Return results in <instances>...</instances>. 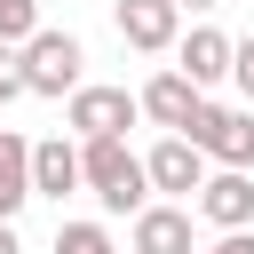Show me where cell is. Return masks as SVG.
<instances>
[{
    "label": "cell",
    "instance_id": "cell-3",
    "mask_svg": "<svg viewBox=\"0 0 254 254\" xmlns=\"http://www.w3.org/2000/svg\"><path fill=\"white\" fill-rule=\"evenodd\" d=\"M24 56V87L32 95H79L87 79H79V64H87V48L71 40V32H40L32 48H16Z\"/></svg>",
    "mask_w": 254,
    "mask_h": 254
},
{
    "label": "cell",
    "instance_id": "cell-4",
    "mask_svg": "<svg viewBox=\"0 0 254 254\" xmlns=\"http://www.w3.org/2000/svg\"><path fill=\"white\" fill-rule=\"evenodd\" d=\"M64 119H71L79 143H103V135H127V127L143 119V95H127V87H95V79H87V87L71 95Z\"/></svg>",
    "mask_w": 254,
    "mask_h": 254
},
{
    "label": "cell",
    "instance_id": "cell-11",
    "mask_svg": "<svg viewBox=\"0 0 254 254\" xmlns=\"http://www.w3.org/2000/svg\"><path fill=\"white\" fill-rule=\"evenodd\" d=\"M87 175H79V143H64V135H48V143H32V190L40 198H71Z\"/></svg>",
    "mask_w": 254,
    "mask_h": 254
},
{
    "label": "cell",
    "instance_id": "cell-17",
    "mask_svg": "<svg viewBox=\"0 0 254 254\" xmlns=\"http://www.w3.org/2000/svg\"><path fill=\"white\" fill-rule=\"evenodd\" d=\"M198 254H254V230H230V238H214V246H198Z\"/></svg>",
    "mask_w": 254,
    "mask_h": 254
},
{
    "label": "cell",
    "instance_id": "cell-9",
    "mask_svg": "<svg viewBox=\"0 0 254 254\" xmlns=\"http://www.w3.org/2000/svg\"><path fill=\"white\" fill-rule=\"evenodd\" d=\"M127 246H135V254H198V238H190V206H167V198H151V206L135 214Z\"/></svg>",
    "mask_w": 254,
    "mask_h": 254
},
{
    "label": "cell",
    "instance_id": "cell-12",
    "mask_svg": "<svg viewBox=\"0 0 254 254\" xmlns=\"http://www.w3.org/2000/svg\"><path fill=\"white\" fill-rule=\"evenodd\" d=\"M32 198H40L32 190V143L24 135H0V222H16Z\"/></svg>",
    "mask_w": 254,
    "mask_h": 254
},
{
    "label": "cell",
    "instance_id": "cell-2",
    "mask_svg": "<svg viewBox=\"0 0 254 254\" xmlns=\"http://www.w3.org/2000/svg\"><path fill=\"white\" fill-rule=\"evenodd\" d=\"M183 143H198V151H206L214 167H230V175H254V111H230V103L206 95Z\"/></svg>",
    "mask_w": 254,
    "mask_h": 254
},
{
    "label": "cell",
    "instance_id": "cell-20",
    "mask_svg": "<svg viewBox=\"0 0 254 254\" xmlns=\"http://www.w3.org/2000/svg\"><path fill=\"white\" fill-rule=\"evenodd\" d=\"M0 135H8V127H0Z\"/></svg>",
    "mask_w": 254,
    "mask_h": 254
},
{
    "label": "cell",
    "instance_id": "cell-5",
    "mask_svg": "<svg viewBox=\"0 0 254 254\" xmlns=\"http://www.w3.org/2000/svg\"><path fill=\"white\" fill-rule=\"evenodd\" d=\"M143 175H151V190H167V206H183V198L206 190V151L183 143V135H159V143L143 151Z\"/></svg>",
    "mask_w": 254,
    "mask_h": 254
},
{
    "label": "cell",
    "instance_id": "cell-10",
    "mask_svg": "<svg viewBox=\"0 0 254 254\" xmlns=\"http://www.w3.org/2000/svg\"><path fill=\"white\" fill-rule=\"evenodd\" d=\"M198 214L230 238V230H246L254 222V175H230V167H214L206 175V190H198Z\"/></svg>",
    "mask_w": 254,
    "mask_h": 254
},
{
    "label": "cell",
    "instance_id": "cell-16",
    "mask_svg": "<svg viewBox=\"0 0 254 254\" xmlns=\"http://www.w3.org/2000/svg\"><path fill=\"white\" fill-rule=\"evenodd\" d=\"M230 79H238V95H246V111H254V32L238 40V56H230Z\"/></svg>",
    "mask_w": 254,
    "mask_h": 254
},
{
    "label": "cell",
    "instance_id": "cell-14",
    "mask_svg": "<svg viewBox=\"0 0 254 254\" xmlns=\"http://www.w3.org/2000/svg\"><path fill=\"white\" fill-rule=\"evenodd\" d=\"M56 254H119L103 222H56Z\"/></svg>",
    "mask_w": 254,
    "mask_h": 254
},
{
    "label": "cell",
    "instance_id": "cell-19",
    "mask_svg": "<svg viewBox=\"0 0 254 254\" xmlns=\"http://www.w3.org/2000/svg\"><path fill=\"white\" fill-rule=\"evenodd\" d=\"M175 8H198V16H206V8H222V0H175Z\"/></svg>",
    "mask_w": 254,
    "mask_h": 254
},
{
    "label": "cell",
    "instance_id": "cell-8",
    "mask_svg": "<svg viewBox=\"0 0 254 254\" xmlns=\"http://www.w3.org/2000/svg\"><path fill=\"white\" fill-rule=\"evenodd\" d=\"M198 103H206V95H198V87H190V79H183L175 64L143 79V119H159L167 135H190V119H198Z\"/></svg>",
    "mask_w": 254,
    "mask_h": 254
},
{
    "label": "cell",
    "instance_id": "cell-15",
    "mask_svg": "<svg viewBox=\"0 0 254 254\" xmlns=\"http://www.w3.org/2000/svg\"><path fill=\"white\" fill-rule=\"evenodd\" d=\"M16 95H32V87H24V56H16V48H0V111H8Z\"/></svg>",
    "mask_w": 254,
    "mask_h": 254
},
{
    "label": "cell",
    "instance_id": "cell-13",
    "mask_svg": "<svg viewBox=\"0 0 254 254\" xmlns=\"http://www.w3.org/2000/svg\"><path fill=\"white\" fill-rule=\"evenodd\" d=\"M40 32V0H0V48H32Z\"/></svg>",
    "mask_w": 254,
    "mask_h": 254
},
{
    "label": "cell",
    "instance_id": "cell-7",
    "mask_svg": "<svg viewBox=\"0 0 254 254\" xmlns=\"http://www.w3.org/2000/svg\"><path fill=\"white\" fill-rule=\"evenodd\" d=\"M230 56H238V40H230V32L190 24V32H183V48H175V71L206 95V87H222V79H230Z\"/></svg>",
    "mask_w": 254,
    "mask_h": 254
},
{
    "label": "cell",
    "instance_id": "cell-1",
    "mask_svg": "<svg viewBox=\"0 0 254 254\" xmlns=\"http://www.w3.org/2000/svg\"><path fill=\"white\" fill-rule=\"evenodd\" d=\"M79 175H87V190L103 198V214H143L151 206V175H143V159L127 151V135H103V143H79Z\"/></svg>",
    "mask_w": 254,
    "mask_h": 254
},
{
    "label": "cell",
    "instance_id": "cell-18",
    "mask_svg": "<svg viewBox=\"0 0 254 254\" xmlns=\"http://www.w3.org/2000/svg\"><path fill=\"white\" fill-rule=\"evenodd\" d=\"M0 254H24V246H16V222H0Z\"/></svg>",
    "mask_w": 254,
    "mask_h": 254
},
{
    "label": "cell",
    "instance_id": "cell-6",
    "mask_svg": "<svg viewBox=\"0 0 254 254\" xmlns=\"http://www.w3.org/2000/svg\"><path fill=\"white\" fill-rule=\"evenodd\" d=\"M111 16H119V40L135 56H175L183 48V8L175 0H119Z\"/></svg>",
    "mask_w": 254,
    "mask_h": 254
}]
</instances>
